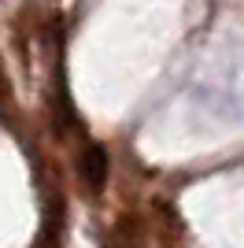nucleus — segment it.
I'll return each instance as SVG.
<instances>
[{
    "label": "nucleus",
    "mask_w": 244,
    "mask_h": 248,
    "mask_svg": "<svg viewBox=\"0 0 244 248\" xmlns=\"http://www.w3.org/2000/svg\"><path fill=\"white\" fill-rule=\"evenodd\" d=\"M81 182L92 189V193H100L104 186H107V170H111V159H107V152H104V145H85L81 148Z\"/></svg>",
    "instance_id": "nucleus-1"
},
{
    "label": "nucleus",
    "mask_w": 244,
    "mask_h": 248,
    "mask_svg": "<svg viewBox=\"0 0 244 248\" xmlns=\"http://www.w3.org/2000/svg\"><path fill=\"white\" fill-rule=\"evenodd\" d=\"M155 218H159V226H163V237H167V245L170 241H182L185 237V222H182V215H178V207L170 204V200H155Z\"/></svg>",
    "instance_id": "nucleus-2"
},
{
    "label": "nucleus",
    "mask_w": 244,
    "mask_h": 248,
    "mask_svg": "<svg viewBox=\"0 0 244 248\" xmlns=\"http://www.w3.org/2000/svg\"><path fill=\"white\" fill-rule=\"evenodd\" d=\"M60 226H63V197H56V207L45 211V226L33 248H60Z\"/></svg>",
    "instance_id": "nucleus-3"
},
{
    "label": "nucleus",
    "mask_w": 244,
    "mask_h": 248,
    "mask_svg": "<svg viewBox=\"0 0 244 248\" xmlns=\"http://www.w3.org/2000/svg\"><path fill=\"white\" fill-rule=\"evenodd\" d=\"M8 104V82H4V71H0V108Z\"/></svg>",
    "instance_id": "nucleus-4"
}]
</instances>
